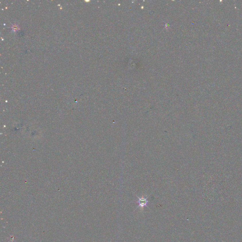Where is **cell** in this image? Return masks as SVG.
<instances>
[{"label": "cell", "mask_w": 242, "mask_h": 242, "mask_svg": "<svg viewBox=\"0 0 242 242\" xmlns=\"http://www.w3.org/2000/svg\"><path fill=\"white\" fill-rule=\"evenodd\" d=\"M138 198V201L136 202V203H138L139 204V207L141 208V209H143L145 206H147L148 204V198L144 197L142 196L141 198L139 197H137Z\"/></svg>", "instance_id": "6da1fadb"}]
</instances>
